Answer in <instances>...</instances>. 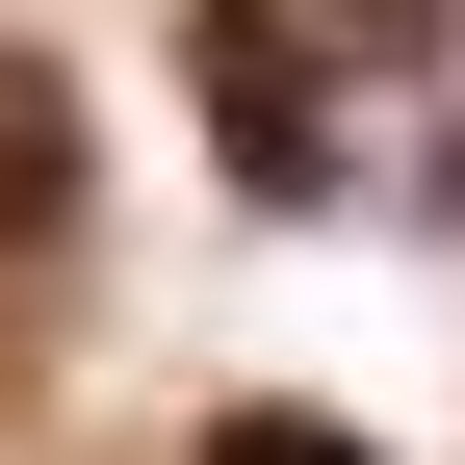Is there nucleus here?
Returning a JSON list of instances; mask_svg holds the SVG:
<instances>
[{
  "label": "nucleus",
  "mask_w": 465,
  "mask_h": 465,
  "mask_svg": "<svg viewBox=\"0 0 465 465\" xmlns=\"http://www.w3.org/2000/svg\"><path fill=\"white\" fill-rule=\"evenodd\" d=\"M207 155H232V207H362V155H336V52L311 26H259V0H207Z\"/></svg>",
  "instance_id": "1"
},
{
  "label": "nucleus",
  "mask_w": 465,
  "mask_h": 465,
  "mask_svg": "<svg viewBox=\"0 0 465 465\" xmlns=\"http://www.w3.org/2000/svg\"><path fill=\"white\" fill-rule=\"evenodd\" d=\"M52 232H78V78L0 52V259H52Z\"/></svg>",
  "instance_id": "2"
},
{
  "label": "nucleus",
  "mask_w": 465,
  "mask_h": 465,
  "mask_svg": "<svg viewBox=\"0 0 465 465\" xmlns=\"http://www.w3.org/2000/svg\"><path fill=\"white\" fill-rule=\"evenodd\" d=\"M207 465H362L336 414H207Z\"/></svg>",
  "instance_id": "4"
},
{
  "label": "nucleus",
  "mask_w": 465,
  "mask_h": 465,
  "mask_svg": "<svg viewBox=\"0 0 465 465\" xmlns=\"http://www.w3.org/2000/svg\"><path fill=\"white\" fill-rule=\"evenodd\" d=\"M259 26H311L336 78H414V52H440V0H259Z\"/></svg>",
  "instance_id": "3"
}]
</instances>
